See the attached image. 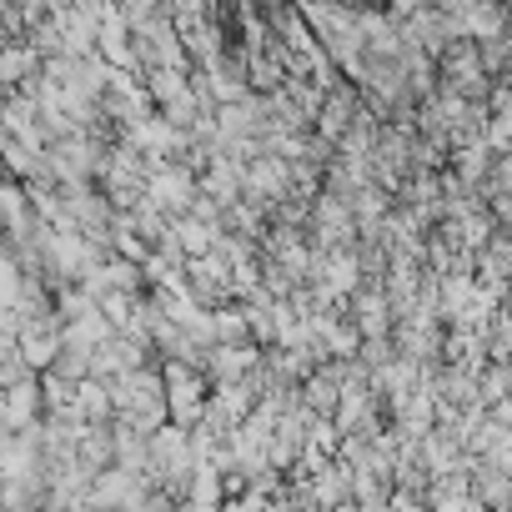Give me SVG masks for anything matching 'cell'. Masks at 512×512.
<instances>
[{"label":"cell","mask_w":512,"mask_h":512,"mask_svg":"<svg viewBox=\"0 0 512 512\" xmlns=\"http://www.w3.org/2000/svg\"><path fill=\"white\" fill-rule=\"evenodd\" d=\"M41 422V382L21 377L11 387H0V427L6 432H26Z\"/></svg>","instance_id":"cell-1"}]
</instances>
